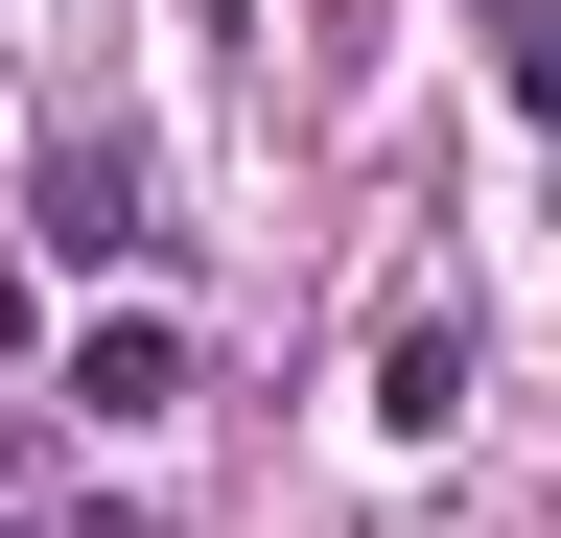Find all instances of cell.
Segmentation results:
<instances>
[{"instance_id": "cell-1", "label": "cell", "mask_w": 561, "mask_h": 538, "mask_svg": "<svg viewBox=\"0 0 561 538\" xmlns=\"http://www.w3.org/2000/svg\"><path fill=\"white\" fill-rule=\"evenodd\" d=\"M47 257H140V164H117V141L47 164Z\"/></svg>"}, {"instance_id": "cell-2", "label": "cell", "mask_w": 561, "mask_h": 538, "mask_svg": "<svg viewBox=\"0 0 561 538\" xmlns=\"http://www.w3.org/2000/svg\"><path fill=\"white\" fill-rule=\"evenodd\" d=\"M70 398H94V422H164V398H187V352H164V328H140V305H117L94 352H70Z\"/></svg>"}, {"instance_id": "cell-3", "label": "cell", "mask_w": 561, "mask_h": 538, "mask_svg": "<svg viewBox=\"0 0 561 538\" xmlns=\"http://www.w3.org/2000/svg\"><path fill=\"white\" fill-rule=\"evenodd\" d=\"M375 422H398V445L468 422V328H398V352H375Z\"/></svg>"}, {"instance_id": "cell-4", "label": "cell", "mask_w": 561, "mask_h": 538, "mask_svg": "<svg viewBox=\"0 0 561 538\" xmlns=\"http://www.w3.org/2000/svg\"><path fill=\"white\" fill-rule=\"evenodd\" d=\"M468 24H491V94H515L538 141H561V0H468Z\"/></svg>"}, {"instance_id": "cell-5", "label": "cell", "mask_w": 561, "mask_h": 538, "mask_svg": "<svg viewBox=\"0 0 561 538\" xmlns=\"http://www.w3.org/2000/svg\"><path fill=\"white\" fill-rule=\"evenodd\" d=\"M0 328H24V257H0Z\"/></svg>"}]
</instances>
